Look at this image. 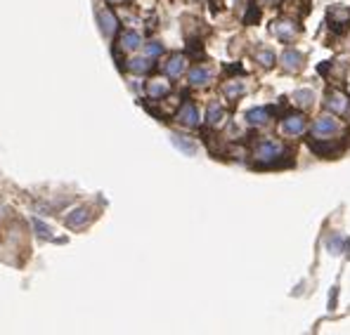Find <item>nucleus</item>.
Wrapping results in <instances>:
<instances>
[{
  "label": "nucleus",
  "instance_id": "nucleus-1",
  "mask_svg": "<svg viewBox=\"0 0 350 335\" xmlns=\"http://www.w3.org/2000/svg\"><path fill=\"white\" fill-rule=\"evenodd\" d=\"M88 222H90L88 208H76V210H71L69 215H67V227H69V229H81V227H85Z\"/></svg>",
  "mask_w": 350,
  "mask_h": 335
},
{
  "label": "nucleus",
  "instance_id": "nucleus-2",
  "mask_svg": "<svg viewBox=\"0 0 350 335\" xmlns=\"http://www.w3.org/2000/svg\"><path fill=\"white\" fill-rule=\"evenodd\" d=\"M281 154V146L277 142H261L258 149H256V158L258 161H272Z\"/></svg>",
  "mask_w": 350,
  "mask_h": 335
},
{
  "label": "nucleus",
  "instance_id": "nucleus-3",
  "mask_svg": "<svg viewBox=\"0 0 350 335\" xmlns=\"http://www.w3.org/2000/svg\"><path fill=\"white\" fill-rule=\"evenodd\" d=\"M97 19H100V26H102L104 35H111L116 31V17H114L109 10H100V12H97Z\"/></svg>",
  "mask_w": 350,
  "mask_h": 335
},
{
  "label": "nucleus",
  "instance_id": "nucleus-4",
  "mask_svg": "<svg viewBox=\"0 0 350 335\" xmlns=\"http://www.w3.org/2000/svg\"><path fill=\"white\" fill-rule=\"evenodd\" d=\"M178 121L182 125H197L199 123V111H197V106H194V104H185L182 111L178 114Z\"/></svg>",
  "mask_w": 350,
  "mask_h": 335
},
{
  "label": "nucleus",
  "instance_id": "nucleus-5",
  "mask_svg": "<svg viewBox=\"0 0 350 335\" xmlns=\"http://www.w3.org/2000/svg\"><path fill=\"white\" fill-rule=\"evenodd\" d=\"M336 130V121L329 116H324V118H317V123L312 125V135H331V132Z\"/></svg>",
  "mask_w": 350,
  "mask_h": 335
},
{
  "label": "nucleus",
  "instance_id": "nucleus-6",
  "mask_svg": "<svg viewBox=\"0 0 350 335\" xmlns=\"http://www.w3.org/2000/svg\"><path fill=\"white\" fill-rule=\"evenodd\" d=\"M281 130L287 132V135H301L305 130V121L301 116H289L284 121V125H281Z\"/></svg>",
  "mask_w": 350,
  "mask_h": 335
},
{
  "label": "nucleus",
  "instance_id": "nucleus-7",
  "mask_svg": "<svg viewBox=\"0 0 350 335\" xmlns=\"http://www.w3.org/2000/svg\"><path fill=\"white\" fill-rule=\"evenodd\" d=\"M171 142L178 146L182 154H187V156H194L197 154V144L192 142V139H187V137H182V135H171Z\"/></svg>",
  "mask_w": 350,
  "mask_h": 335
},
{
  "label": "nucleus",
  "instance_id": "nucleus-8",
  "mask_svg": "<svg viewBox=\"0 0 350 335\" xmlns=\"http://www.w3.org/2000/svg\"><path fill=\"white\" fill-rule=\"evenodd\" d=\"M182 71H185V57H180V55L171 57L168 64H166V73L171 76V78H178Z\"/></svg>",
  "mask_w": 350,
  "mask_h": 335
},
{
  "label": "nucleus",
  "instance_id": "nucleus-9",
  "mask_svg": "<svg viewBox=\"0 0 350 335\" xmlns=\"http://www.w3.org/2000/svg\"><path fill=\"white\" fill-rule=\"evenodd\" d=\"M301 62H303V55L296 52V50H289V52H284V57H281V64H284V68H289V71L301 68Z\"/></svg>",
  "mask_w": 350,
  "mask_h": 335
},
{
  "label": "nucleus",
  "instance_id": "nucleus-10",
  "mask_svg": "<svg viewBox=\"0 0 350 335\" xmlns=\"http://www.w3.org/2000/svg\"><path fill=\"white\" fill-rule=\"evenodd\" d=\"M208 81H211V71H208V68L197 66L189 71V83H192V85H206Z\"/></svg>",
  "mask_w": 350,
  "mask_h": 335
},
{
  "label": "nucleus",
  "instance_id": "nucleus-11",
  "mask_svg": "<svg viewBox=\"0 0 350 335\" xmlns=\"http://www.w3.org/2000/svg\"><path fill=\"white\" fill-rule=\"evenodd\" d=\"M272 33H275L277 38H291V35L296 33V28L291 21H277V24H272Z\"/></svg>",
  "mask_w": 350,
  "mask_h": 335
},
{
  "label": "nucleus",
  "instance_id": "nucleus-12",
  "mask_svg": "<svg viewBox=\"0 0 350 335\" xmlns=\"http://www.w3.org/2000/svg\"><path fill=\"white\" fill-rule=\"evenodd\" d=\"M327 106H329L334 114H343L345 109H348V99H345L343 95H329V102H327Z\"/></svg>",
  "mask_w": 350,
  "mask_h": 335
},
{
  "label": "nucleus",
  "instance_id": "nucleus-13",
  "mask_svg": "<svg viewBox=\"0 0 350 335\" xmlns=\"http://www.w3.org/2000/svg\"><path fill=\"white\" fill-rule=\"evenodd\" d=\"M246 121H248L251 125H263L265 121H268V111L261 109V106H258V109H251V111L246 114Z\"/></svg>",
  "mask_w": 350,
  "mask_h": 335
},
{
  "label": "nucleus",
  "instance_id": "nucleus-14",
  "mask_svg": "<svg viewBox=\"0 0 350 335\" xmlns=\"http://www.w3.org/2000/svg\"><path fill=\"white\" fill-rule=\"evenodd\" d=\"M140 33H133V31H128V33H123V38H121V48L123 50H135L140 48Z\"/></svg>",
  "mask_w": 350,
  "mask_h": 335
},
{
  "label": "nucleus",
  "instance_id": "nucleus-15",
  "mask_svg": "<svg viewBox=\"0 0 350 335\" xmlns=\"http://www.w3.org/2000/svg\"><path fill=\"white\" fill-rule=\"evenodd\" d=\"M147 92H149V97H164L166 92H168V83H164V81H151L149 85H147Z\"/></svg>",
  "mask_w": 350,
  "mask_h": 335
},
{
  "label": "nucleus",
  "instance_id": "nucleus-16",
  "mask_svg": "<svg viewBox=\"0 0 350 335\" xmlns=\"http://www.w3.org/2000/svg\"><path fill=\"white\" fill-rule=\"evenodd\" d=\"M312 99H315L312 90H298V92H294V102L298 106H308V104H312Z\"/></svg>",
  "mask_w": 350,
  "mask_h": 335
},
{
  "label": "nucleus",
  "instance_id": "nucleus-17",
  "mask_svg": "<svg viewBox=\"0 0 350 335\" xmlns=\"http://www.w3.org/2000/svg\"><path fill=\"white\" fill-rule=\"evenodd\" d=\"M206 118H208V123H220L222 121V106H218V104H211L208 106V114H206Z\"/></svg>",
  "mask_w": 350,
  "mask_h": 335
},
{
  "label": "nucleus",
  "instance_id": "nucleus-18",
  "mask_svg": "<svg viewBox=\"0 0 350 335\" xmlns=\"http://www.w3.org/2000/svg\"><path fill=\"white\" fill-rule=\"evenodd\" d=\"M327 248H329L331 255H338L343 250V239H341V236H331V239L327 241Z\"/></svg>",
  "mask_w": 350,
  "mask_h": 335
},
{
  "label": "nucleus",
  "instance_id": "nucleus-19",
  "mask_svg": "<svg viewBox=\"0 0 350 335\" xmlns=\"http://www.w3.org/2000/svg\"><path fill=\"white\" fill-rule=\"evenodd\" d=\"M131 71H135V73H144V71H149V62H147V59H142V57H138V59H131Z\"/></svg>",
  "mask_w": 350,
  "mask_h": 335
},
{
  "label": "nucleus",
  "instance_id": "nucleus-20",
  "mask_svg": "<svg viewBox=\"0 0 350 335\" xmlns=\"http://www.w3.org/2000/svg\"><path fill=\"white\" fill-rule=\"evenodd\" d=\"M34 229H36V234L41 236V239H50V227L45 225V222H41V219H34Z\"/></svg>",
  "mask_w": 350,
  "mask_h": 335
},
{
  "label": "nucleus",
  "instance_id": "nucleus-21",
  "mask_svg": "<svg viewBox=\"0 0 350 335\" xmlns=\"http://www.w3.org/2000/svg\"><path fill=\"white\" fill-rule=\"evenodd\" d=\"M256 59H258L263 66H272V62H275V55H272V52H268V50H261V52L256 55Z\"/></svg>",
  "mask_w": 350,
  "mask_h": 335
},
{
  "label": "nucleus",
  "instance_id": "nucleus-22",
  "mask_svg": "<svg viewBox=\"0 0 350 335\" xmlns=\"http://www.w3.org/2000/svg\"><path fill=\"white\" fill-rule=\"evenodd\" d=\"M225 92H227L230 99H234V97H239L241 92H244V85H241V83H232V85H227L225 88Z\"/></svg>",
  "mask_w": 350,
  "mask_h": 335
},
{
  "label": "nucleus",
  "instance_id": "nucleus-23",
  "mask_svg": "<svg viewBox=\"0 0 350 335\" xmlns=\"http://www.w3.org/2000/svg\"><path fill=\"white\" fill-rule=\"evenodd\" d=\"M161 43H149L147 45V57H156V55H161Z\"/></svg>",
  "mask_w": 350,
  "mask_h": 335
},
{
  "label": "nucleus",
  "instance_id": "nucleus-24",
  "mask_svg": "<svg viewBox=\"0 0 350 335\" xmlns=\"http://www.w3.org/2000/svg\"><path fill=\"white\" fill-rule=\"evenodd\" d=\"M265 3H272V0H265Z\"/></svg>",
  "mask_w": 350,
  "mask_h": 335
},
{
  "label": "nucleus",
  "instance_id": "nucleus-25",
  "mask_svg": "<svg viewBox=\"0 0 350 335\" xmlns=\"http://www.w3.org/2000/svg\"><path fill=\"white\" fill-rule=\"evenodd\" d=\"M114 3H116V0H114Z\"/></svg>",
  "mask_w": 350,
  "mask_h": 335
}]
</instances>
